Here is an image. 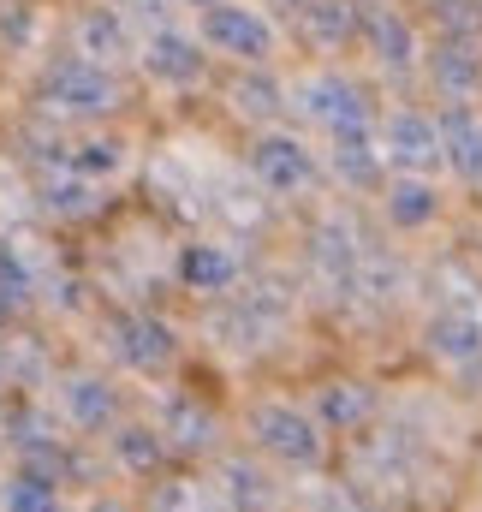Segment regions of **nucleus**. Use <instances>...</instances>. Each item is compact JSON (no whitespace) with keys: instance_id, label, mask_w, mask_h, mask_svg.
<instances>
[{"instance_id":"5","label":"nucleus","mask_w":482,"mask_h":512,"mask_svg":"<svg viewBox=\"0 0 482 512\" xmlns=\"http://www.w3.org/2000/svg\"><path fill=\"white\" fill-rule=\"evenodd\" d=\"M381 161H393L399 173H429V167H441V161H447V149H441V120H429V114H417V108L387 114V126H381Z\"/></svg>"},{"instance_id":"28","label":"nucleus","mask_w":482,"mask_h":512,"mask_svg":"<svg viewBox=\"0 0 482 512\" xmlns=\"http://www.w3.org/2000/svg\"><path fill=\"white\" fill-rule=\"evenodd\" d=\"M6 512H54V483L48 477H18L6 489Z\"/></svg>"},{"instance_id":"27","label":"nucleus","mask_w":482,"mask_h":512,"mask_svg":"<svg viewBox=\"0 0 482 512\" xmlns=\"http://www.w3.org/2000/svg\"><path fill=\"white\" fill-rule=\"evenodd\" d=\"M155 512H221V501H215L203 483H161Z\"/></svg>"},{"instance_id":"13","label":"nucleus","mask_w":482,"mask_h":512,"mask_svg":"<svg viewBox=\"0 0 482 512\" xmlns=\"http://www.w3.org/2000/svg\"><path fill=\"white\" fill-rule=\"evenodd\" d=\"M358 24H363V0H310V6L298 12V36H304L310 48H322V54L346 48V42L358 36Z\"/></svg>"},{"instance_id":"31","label":"nucleus","mask_w":482,"mask_h":512,"mask_svg":"<svg viewBox=\"0 0 482 512\" xmlns=\"http://www.w3.org/2000/svg\"><path fill=\"white\" fill-rule=\"evenodd\" d=\"M274 6H286V12H292V18H298V12H304V6H310V0H274Z\"/></svg>"},{"instance_id":"9","label":"nucleus","mask_w":482,"mask_h":512,"mask_svg":"<svg viewBox=\"0 0 482 512\" xmlns=\"http://www.w3.org/2000/svg\"><path fill=\"white\" fill-rule=\"evenodd\" d=\"M358 36H363V48L375 54V66H387V72H411V66H417V30H411L405 12H393V6H363Z\"/></svg>"},{"instance_id":"14","label":"nucleus","mask_w":482,"mask_h":512,"mask_svg":"<svg viewBox=\"0 0 482 512\" xmlns=\"http://www.w3.org/2000/svg\"><path fill=\"white\" fill-rule=\"evenodd\" d=\"M114 334H120V358L131 370H161V364H173V352H179L173 328L155 322V316H125V322H114Z\"/></svg>"},{"instance_id":"22","label":"nucleus","mask_w":482,"mask_h":512,"mask_svg":"<svg viewBox=\"0 0 482 512\" xmlns=\"http://www.w3.org/2000/svg\"><path fill=\"white\" fill-rule=\"evenodd\" d=\"M280 96H286V90H280L268 72H256V78H239V84H233V108H239L244 120H274V114H280Z\"/></svg>"},{"instance_id":"21","label":"nucleus","mask_w":482,"mask_h":512,"mask_svg":"<svg viewBox=\"0 0 482 512\" xmlns=\"http://www.w3.org/2000/svg\"><path fill=\"white\" fill-rule=\"evenodd\" d=\"M167 441L185 447V453H197V447L215 441V417H209L203 405H191V399H173V405H167Z\"/></svg>"},{"instance_id":"29","label":"nucleus","mask_w":482,"mask_h":512,"mask_svg":"<svg viewBox=\"0 0 482 512\" xmlns=\"http://www.w3.org/2000/svg\"><path fill=\"white\" fill-rule=\"evenodd\" d=\"M30 36H36V12H30V6L0 12V42H6V48H30Z\"/></svg>"},{"instance_id":"4","label":"nucleus","mask_w":482,"mask_h":512,"mask_svg":"<svg viewBox=\"0 0 482 512\" xmlns=\"http://www.w3.org/2000/svg\"><path fill=\"white\" fill-rule=\"evenodd\" d=\"M250 435L280 465H316L322 459V423L304 417L298 405H256L250 411Z\"/></svg>"},{"instance_id":"7","label":"nucleus","mask_w":482,"mask_h":512,"mask_svg":"<svg viewBox=\"0 0 482 512\" xmlns=\"http://www.w3.org/2000/svg\"><path fill=\"white\" fill-rule=\"evenodd\" d=\"M143 72L167 90H185L209 72V54H203V36H185V30H155L143 42Z\"/></svg>"},{"instance_id":"19","label":"nucleus","mask_w":482,"mask_h":512,"mask_svg":"<svg viewBox=\"0 0 482 512\" xmlns=\"http://www.w3.org/2000/svg\"><path fill=\"white\" fill-rule=\"evenodd\" d=\"M179 274H185L191 292H227L239 280V262H233V251H221V245H191V251L179 256Z\"/></svg>"},{"instance_id":"20","label":"nucleus","mask_w":482,"mask_h":512,"mask_svg":"<svg viewBox=\"0 0 482 512\" xmlns=\"http://www.w3.org/2000/svg\"><path fill=\"white\" fill-rule=\"evenodd\" d=\"M66 417H72L78 429H108V423H114V387L96 382V376L66 382Z\"/></svg>"},{"instance_id":"8","label":"nucleus","mask_w":482,"mask_h":512,"mask_svg":"<svg viewBox=\"0 0 482 512\" xmlns=\"http://www.w3.org/2000/svg\"><path fill=\"white\" fill-rule=\"evenodd\" d=\"M310 256H316V274L334 286V292H358V274H363V239L346 215H328L310 239Z\"/></svg>"},{"instance_id":"1","label":"nucleus","mask_w":482,"mask_h":512,"mask_svg":"<svg viewBox=\"0 0 482 512\" xmlns=\"http://www.w3.org/2000/svg\"><path fill=\"white\" fill-rule=\"evenodd\" d=\"M42 102H48V114L96 120V114H114L125 96H120V84H114V72H108V66L60 60V66H48V78H42Z\"/></svg>"},{"instance_id":"3","label":"nucleus","mask_w":482,"mask_h":512,"mask_svg":"<svg viewBox=\"0 0 482 512\" xmlns=\"http://www.w3.org/2000/svg\"><path fill=\"white\" fill-rule=\"evenodd\" d=\"M203 48L233 54V60H244V66H262V60L274 54V24H268L256 6L215 0V6H203Z\"/></svg>"},{"instance_id":"33","label":"nucleus","mask_w":482,"mask_h":512,"mask_svg":"<svg viewBox=\"0 0 482 512\" xmlns=\"http://www.w3.org/2000/svg\"><path fill=\"white\" fill-rule=\"evenodd\" d=\"M96 512H120V507H108V501H102V507H96Z\"/></svg>"},{"instance_id":"15","label":"nucleus","mask_w":482,"mask_h":512,"mask_svg":"<svg viewBox=\"0 0 482 512\" xmlns=\"http://www.w3.org/2000/svg\"><path fill=\"white\" fill-rule=\"evenodd\" d=\"M72 42H78V60H90V66H120L125 60V18L114 6H90V12H78Z\"/></svg>"},{"instance_id":"25","label":"nucleus","mask_w":482,"mask_h":512,"mask_svg":"<svg viewBox=\"0 0 482 512\" xmlns=\"http://www.w3.org/2000/svg\"><path fill=\"white\" fill-rule=\"evenodd\" d=\"M435 24L447 42H477L482 36V6L477 0H435Z\"/></svg>"},{"instance_id":"17","label":"nucleus","mask_w":482,"mask_h":512,"mask_svg":"<svg viewBox=\"0 0 482 512\" xmlns=\"http://www.w3.org/2000/svg\"><path fill=\"white\" fill-rule=\"evenodd\" d=\"M316 417H322V429H363L369 417H375V387L363 382H334L322 387V399H316Z\"/></svg>"},{"instance_id":"26","label":"nucleus","mask_w":482,"mask_h":512,"mask_svg":"<svg viewBox=\"0 0 482 512\" xmlns=\"http://www.w3.org/2000/svg\"><path fill=\"white\" fill-rule=\"evenodd\" d=\"M125 167V143L120 137H90L72 149V173H120Z\"/></svg>"},{"instance_id":"30","label":"nucleus","mask_w":482,"mask_h":512,"mask_svg":"<svg viewBox=\"0 0 482 512\" xmlns=\"http://www.w3.org/2000/svg\"><path fill=\"white\" fill-rule=\"evenodd\" d=\"M48 209H60V215H84V209H90V191H84L78 179H72V185L54 179V185H48Z\"/></svg>"},{"instance_id":"12","label":"nucleus","mask_w":482,"mask_h":512,"mask_svg":"<svg viewBox=\"0 0 482 512\" xmlns=\"http://www.w3.org/2000/svg\"><path fill=\"white\" fill-rule=\"evenodd\" d=\"M429 78H435V90H441L447 102H477L482 96L477 42H447V36H441V48L429 54Z\"/></svg>"},{"instance_id":"11","label":"nucleus","mask_w":482,"mask_h":512,"mask_svg":"<svg viewBox=\"0 0 482 512\" xmlns=\"http://www.w3.org/2000/svg\"><path fill=\"white\" fill-rule=\"evenodd\" d=\"M441 149H447V167L465 185H482V114L471 102H453L441 114Z\"/></svg>"},{"instance_id":"6","label":"nucleus","mask_w":482,"mask_h":512,"mask_svg":"<svg viewBox=\"0 0 482 512\" xmlns=\"http://www.w3.org/2000/svg\"><path fill=\"white\" fill-rule=\"evenodd\" d=\"M250 173H256V185H262V191L292 197V191H304V185L316 179V155H310L298 137L268 131V137H256V149H250Z\"/></svg>"},{"instance_id":"10","label":"nucleus","mask_w":482,"mask_h":512,"mask_svg":"<svg viewBox=\"0 0 482 512\" xmlns=\"http://www.w3.org/2000/svg\"><path fill=\"white\" fill-rule=\"evenodd\" d=\"M429 352L453 370H477L482 364V310L465 304H447L435 322H429Z\"/></svg>"},{"instance_id":"32","label":"nucleus","mask_w":482,"mask_h":512,"mask_svg":"<svg viewBox=\"0 0 482 512\" xmlns=\"http://www.w3.org/2000/svg\"><path fill=\"white\" fill-rule=\"evenodd\" d=\"M185 6H197V12H203V6H215V0H185Z\"/></svg>"},{"instance_id":"23","label":"nucleus","mask_w":482,"mask_h":512,"mask_svg":"<svg viewBox=\"0 0 482 512\" xmlns=\"http://www.w3.org/2000/svg\"><path fill=\"white\" fill-rule=\"evenodd\" d=\"M114 447H120V465L125 471H137V477H149V471H161V435L155 429H120L114 435Z\"/></svg>"},{"instance_id":"24","label":"nucleus","mask_w":482,"mask_h":512,"mask_svg":"<svg viewBox=\"0 0 482 512\" xmlns=\"http://www.w3.org/2000/svg\"><path fill=\"white\" fill-rule=\"evenodd\" d=\"M227 495H233V507H239V512H262L268 501H274L268 477H262L256 465H244V459H233V465H227Z\"/></svg>"},{"instance_id":"16","label":"nucleus","mask_w":482,"mask_h":512,"mask_svg":"<svg viewBox=\"0 0 482 512\" xmlns=\"http://www.w3.org/2000/svg\"><path fill=\"white\" fill-rule=\"evenodd\" d=\"M441 215V197H435V185L423 179V173H399L393 185H387V221L399 227V233H417V227H429Z\"/></svg>"},{"instance_id":"2","label":"nucleus","mask_w":482,"mask_h":512,"mask_svg":"<svg viewBox=\"0 0 482 512\" xmlns=\"http://www.w3.org/2000/svg\"><path fill=\"white\" fill-rule=\"evenodd\" d=\"M292 96H298V114H304L310 126H322L328 137H340V131H369V96H363V84H352L346 72H316V78H304Z\"/></svg>"},{"instance_id":"18","label":"nucleus","mask_w":482,"mask_h":512,"mask_svg":"<svg viewBox=\"0 0 482 512\" xmlns=\"http://www.w3.org/2000/svg\"><path fill=\"white\" fill-rule=\"evenodd\" d=\"M328 161H334V173L346 179V185H381V149H375V137L369 131H340L334 137V149H328Z\"/></svg>"}]
</instances>
